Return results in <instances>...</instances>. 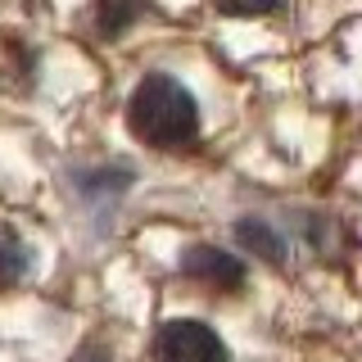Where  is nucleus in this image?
I'll list each match as a JSON object with an SVG mask.
<instances>
[{"mask_svg": "<svg viewBox=\"0 0 362 362\" xmlns=\"http://www.w3.org/2000/svg\"><path fill=\"white\" fill-rule=\"evenodd\" d=\"M127 127L136 141L154 145V150H177V145H190L199 132V109L195 95L177 82V77H145L141 86L132 90L127 105Z\"/></svg>", "mask_w": 362, "mask_h": 362, "instance_id": "nucleus-1", "label": "nucleus"}, {"mask_svg": "<svg viewBox=\"0 0 362 362\" xmlns=\"http://www.w3.org/2000/svg\"><path fill=\"white\" fill-rule=\"evenodd\" d=\"M154 362H226V344L204 322H163L154 335Z\"/></svg>", "mask_w": 362, "mask_h": 362, "instance_id": "nucleus-2", "label": "nucleus"}, {"mask_svg": "<svg viewBox=\"0 0 362 362\" xmlns=\"http://www.w3.org/2000/svg\"><path fill=\"white\" fill-rule=\"evenodd\" d=\"M181 267H186L190 281H199V286H209V290H240L245 286V263L231 258V254H222V249H213V245L186 249Z\"/></svg>", "mask_w": 362, "mask_h": 362, "instance_id": "nucleus-3", "label": "nucleus"}, {"mask_svg": "<svg viewBox=\"0 0 362 362\" xmlns=\"http://www.w3.org/2000/svg\"><path fill=\"white\" fill-rule=\"evenodd\" d=\"M136 14H141V5L136 0H95V28L105 32V37H118V32H127Z\"/></svg>", "mask_w": 362, "mask_h": 362, "instance_id": "nucleus-4", "label": "nucleus"}, {"mask_svg": "<svg viewBox=\"0 0 362 362\" xmlns=\"http://www.w3.org/2000/svg\"><path fill=\"white\" fill-rule=\"evenodd\" d=\"M235 235H240V240H245L249 249H254V254H263V258H267V263H281V240H276V235H272V231H267V226H263V222H254V218H245L240 226H235Z\"/></svg>", "mask_w": 362, "mask_h": 362, "instance_id": "nucleus-5", "label": "nucleus"}, {"mask_svg": "<svg viewBox=\"0 0 362 362\" xmlns=\"http://www.w3.org/2000/svg\"><path fill=\"white\" fill-rule=\"evenodd\" d=\"M23 272H28V254H23V245L9 231H0V286L18 281Z\"/></svg>", "mask_w": 362, "mask_h": 362, "instance_id": "nucleus-6", "label": "nucleus"}, {"mask_svg": "<svg viewBox=\"0 0 362 362\" xmlns=\"http://www.w3.org/2000/svg\"><path fill=\"white\" fill-rule=\"evenodd\" d=\"M213 5H218L222 14H231V18H254V14L281 9V0H213Z\"/></svg>", "mask_w": 362, "mask_h": 362, "instance_id": "nucleus-7", "label": "nucleus"}, {"mask_svg": "<svg viewBox=\"0 0 362 362\" xmlns=\"http://www.w3.org/2000/svg\"><path fill=\"white\" fill-rule=\"evenodd\" d=\"M73 362H109V354H105V349H95V344H86Z\"/></svg>", "mask_w": 362, "mask_h": 362, "instance_id": "nucleus-8", "label": "nucleus"}]
</instances>
